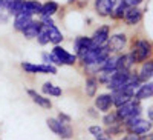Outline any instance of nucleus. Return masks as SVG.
I'll use <instances>...</instances> for the list:
<instances>
[{
	"instance_id": "9d476101",
	"label": "nucleus",
	"mask_w": 153,
	"mask_h": 140,
	"mask_svg": "<svg viewBox=\"0 0 153 140\" xmlns=\"http://www.w3.org/2000/svg\"><path fill=\"white\" fill-rule=\"evenodd\" d=\"M95 45L92 43L91 37H86V35H80L76 37V39L74 40V54L76 56V59H81L89 49H92Z\"/></svg>"
},
{
	"instance_id": "f8f14e48",
	"label": "nucleus",
	"mask_w": 153,
	"mask_h": 140,
	"mask_svg": "<svg viewBox=\"0 0 153 140\" xmlns=\"http://www.w3.org/2000/svg\"><path fill=\"white\" fill-rule=\"evenodd\" d=\"M135 60L132 59L130 53H123L117 56V71L121 72H130L135 68Z\"/></svg>"
},
{
	"instance_id": "6e6552de",
	"label": "nucleus",
	"mask_w": 153,
	"mask_h": 140,
	"mask_svg": "<svg viewBox=\"0 0 153 140\" xmlns=\"http://www.w3.org/2000/svg\"><path fill=\"white\" fill-rule=\"evenodd\" d=\"M94 108L98 111V112H109L113 109V100H112V94L110 93H101V94H97L94 97Z\"/></svg>"
},
{
	"instance_id": "c85d7f7f",
	"label": "nucleus",
	"mask_w": 153,
	"mask_h": 140,
	"mask_svg": "<svg viewBox=\"0 0 153 140\" xmlns=\"http://www.w3.org/2000/svg\"><path fill=\"white\" fill-rule=\"evenodd\" d=\"M104 132L109 137H117V135L126 134V128L123 126V123H117V125H110V126H107V128H104Z\"/></svg>"
},
{
	"instance_id": "473e14b6",
	"label": "nucleus",
	"mask_w": 153,
	"mask_h": 140,
	"mask_svg": "<svg viewBox=\"0 0 153 140\" xmlns=\"http://www.w3.org/2000/svg\"><path fill=\"white\" fill-rule=\"evenodd\" d=\"M123 2L126 3L127 8H138L139 5L144 2V0H123Z\"/></svg>"
},
{
	"instance_id": "f3484780",
	"label": "nucleus",
	"mask_w": 153,
	"mask_h": 140,
	"mask_svg": "<svg viewBox=\"0 0 153 140\" xmlns=\"http://www.w3.org/2000/svg\"><path fill=\"white\" fill-rule=\"evenodd\" d=\"M115 2L117 0H95V9L98 12V16L101 17H110Z\"/></svg>"
},
{
	"instance_id": "39448f33",
	"label": "nucleus",
	"mask_w": 153,
	"mask_h": 140,
	"mask_svg": "<svg viewBox=\"0 0 153 140\" xmlns=\"http://www.w3.org/2000/svg\"><path fill=\"white\" fill-rule=\"evenodd\" d=\"M46 125H48V128L52 131L55 135H58L61 140H71V138L74 137L72 126L61 123L57 117H49V119L46 120Z\"/></svg>"
},
{
	"instance_id": "423d86ee",
	"label": "nucleus",
	"mask_w": 153,
	"mask_h": 140,
	"mask_svg": "<svg viewBox=\"0 0 153 140\" xmlns=\"http://www.w3.org/2000/svg\"><path fill=\"white\" fill-rule=\"evenodd\" d=\"M127 42H129V39H127V34L124 32H117V34H110L109 40H107V49L109 53L113 54V56H118V54H123L124 49L127 46Z\"/></svg>"
},
{
	"instance_id": "20e7f679",
	"label": "nucleus",
	"mask_w": 153,
	"mask_h": 140,
	"mask_svg": "<svg viewBox=\"0 0 153 140\" xmlns=\"http://www.w3.org/2000/svg\"><path fill=\"white\" fill-rule=\"evenodd\" d=\"M123 126L126 128V132H132L135 135H144L147 132H152V122H149L147 119H143V117L127 120L123 123Z\"/></svg>"
},
{
	"instance_id": "1a4fd4ad",
	"label": "nucleus",
	"mask_w": 153,
	"mask_h": 140,
	"mask_svg": "<svg viewBox=\"0 0 153 140\" xmlns=\"http://www.w3.org/2000/svg\"><path fill=\"white\" fill-rule=\"evenodd\" d=\"M112 94V100H113V108L117 109L120 108L121 105L127 103L133 99V94H135V88L132 86H127L124 90H120V91H115V93H110Z\"/></svg>"
},
{
	"instance_id": "4468645a",
	"label": "nucleus",
	"mask_w": 153,
	"mask_h": 140,
	"mask_svg": "<svg viewBox=\"0 0 153 140\" xmlns=\"http://www.w3.org/2000/svg\"><path fill=\"white\" fill-rule=\"evenodd\" d=\"M136 72V77L141 83H146V82H152V77H153V60H147L144 63H141V66H139Z\"/></svg>"
},
{
	"instance_id": "a19ab883",
	"label": "nucleus",
	"mask_w": 153,
	"mask_h": 140,
	"mask_svg": "<svg viewBox=\"0 0 153 140\" xmlns=\"http://www.w3.org/2000/svg\"><path fill=\"white\" fill-rule=\"evenodd\" d=\"M75 2V0H68V3H74Z\"/></svg>"
},
{
	"instance_id": "c9c22d12",
	"label": "nucleus",
	"mask_w": 153,
	"mask_h": 140,
	"mask_svg": "<svg viewBox=\"0 0 153 140\" xmlns=\"http://www.w3.org/2000/svg\"><path fill=\"white\" fill-rule=\"evenodd\" d=\"M86 112H87V116H89V117H92V119H98V117H100V112H98L94 106L87 108V111H86Z\"/></svg>"
},
{
	"instance_id": "dca6fc26",
	"label": "nucleus",
	"mask_w": 153,
	"mask_h": 140,
	"mask_svg": "<svg viewBox=\"0 0 153 140\" xmlns=\"http://www.w3.org/2000/svg\"><path fill=\"white\" fill-rule=\"evenodd\" d=\"M26 94L31 97V100L34 102L37 106H40L43 109H51V108H52V102H51V99L43 96V94H40V93H37L35 90H28Z\"/></svg>"
},
{
	"instance_id": "ea45409f",
	"label": "nucleus",
	"mask_w": 153,
	"mask_h": 140,
	"mask_svg": "<svg viewBox=\"0 0 153 140\" xmlns=\"http://www.w3.org/2000/svg\"><path fill=\"white\" fill-rule=\"evenodd\" d=\"M8 19H9V16H8V14H0V23H6V22H8Z\"/></svg>"
},
{
	"instance_id": "cd10ccee",
	"label": "nucleus",
	"mask_w": 153,
	"mask_h": 140,
	"mask_svg": "<svg viewBox=\"0 0 153 140\" xmlns=\"http://www.w3.org/2000/svg\"><path fill=\"white\" fill-rule=\"evenodd\" d=\"M23 5H25V0H11L9 6H8V16H17L23 11Z\"/></svg>"
},
{
	"instance_id": "a878e982",
	"label": "nucleus",
	"mask_w": 153,
	"mask_h": 140,
	"mask_svg": "<svg viewBox=\"0 0 153 140\" xmlns=\"http://www.w3.org/2000/svg\"><path fill=\"white\" fill-rule=\"evenodd\" d=\"M126 9H127L126 3L123 2V0H118V2H115V6H113V11H112L110 17L115 19V20H123V16H124Z\"/></svg>"
},
{
	"instance_id": "0eeeda50",
	"label": "nucleus",
	"mask_w": 153,
	"mask_h": 140,
	"mask_svg": "<svg viewBox=\"0 0 153 140\" xmlns=\"http://www.w3.org/2000/svg\"><path fill=\"white\" fill-rule=\"evenodd\" d=\"M22 69L26 74H57V66L46 65V63H32V62H22Z\"/></svg>"
},
{
	"instance_id": "2f4dec72",
	"label": "nucleus",
	"mask_w": 153,
	"mask_h": 140,
	"mask_svg": "<svg viewBox=\"0 0 153 140\" xmlns=\"http://www.w3.org/2000/svg\"><path fill=\"white\" fill-rule=\"evenodd\" d=\"M57 119H58L61 123H65V125H71V123H72V117L68 116V114H65V112H58Z\"/></svg>"
},
{
	"instance_id": "7c9ffc66",
	"label": "nucleus",
	"mask_w": 153,
	"mask_h": 140,
	"mask_svg": "<svg viewBox=\"0 0 153 140\" xmlns=\"http://www.w3.org/2000/svg\"><path fill=\"white\" fill-rule=\"evenodd\" d=\"M87 131H89V134H91V135H94V138L98 137V135H101V134H104V128L101 125H91L87 128Z\"/></svg>"
},
{
	"instance_id": "4be33fe9",
	"label": "nucleus",
	"mask_w": 153,
	"mask_h": 140,
	"mask_svg": "<svg viewBox=\"0 0 153 140\" xmlns=\"http://www.w3.org/2000/svg\"><path fill=\"white\" fill-rule=\"evenodd\" d=\"M45 28V26H43ZM46 32H48V39H49V43H52L54 46L60 45L63 40H65V35H63V32L57 28V25H54V26H49L46 28Z\"/></svg>"
},
{
	"instance_id": "9b49d317",
	"label": "nucleus",
	"mask_w": 153,
	"mask_h": 140,
	"mask_svg": "<svg viewBox=\"0 0 153 140\" xmlns=\"http://www.w3.org/2000/svg\"><path fill=\"white\" fill-rule=\"evenodd\" d=\"M109 37H110V26L103 25V26H100L98 29L94 31V34L91 35V40L95 46H106Z\"/></svg>"
},
{
	"instance_id": "2eb2a0df",
	"label": "nucleus",
	"mask_w": 153,
	"mask_h": 140,
	"mask_svg": "<svg viewBox=\"0 0 153 140\" xmlns=\"http://www.w3.org/2000/svg\"><path fill=\"white\" fill-rule=\"evenodd\" d=\"M152 96H153V83L146 82V83H141L138 86V90L133 94V99L138 102H144V100L152 99Z\"/></svg>"
},
{
	"instance_id": "72a5a7b5",
	"label": "nucleus",
	"mask_w": 153,
	"mask_h": 140,
	"mask_svg": "<svg viewBox=\"0 0 153 140\" xmlns=\"http://www.w3.org/2000/svg\"><path fill=\"white\" fill-rule=\"evenodd\" d=\"M11 0H0V14H8V6Z\"/></svg>"
},
{
	"instance_id": "7ed1b4c3",
	"label": "nucleus",
	"mask_w": 153,
	"mask_h": 140,
	"mask_svg": "<svg viewBox=\"0 0 153 140\" xmlns=\"http://www.w3.org/2000/svg\"><path fill=\"white\" fill-rule=\"evenodd\" d=\"M115 112H117V116L120 117V120L124 123L127 120H132V119H136V117H143V105H141V102L132 99L130 102H127V103H124L120 108H117Z\"/></svg>"
},
{
	"instance_id": "c756f323",
	"label": "nucleus",
	"mask_w": 153,
	"mask_h": 140,
	"mask_svg": "<svg viewBox=\"0 0 153 140\" xmlns=\"http://www.w3.org/2000/svg\"><path fill=\"white\" fill-rule=\"evenodd\" d=\"M38 45H42V46H46L49 45V39H48V32H46V28H42V31L38 32V35L35 37Z\"/></svg>"
},
{
	"instance_id": "b1692460",
	"label": "nucleus",
	"mask_w": 153,
	"mask_h": 140,
	"mask_svg": "<svg viewBox=\"0 0 153 140\" xmlns=\"http://www.w3.org/2000/svg\"><path fill=\"white\" fill-rule=\"evenodd\" d=\"M60 5L54 0H48L46 3H42V9H40V16L43 17H52L55 12H58Z\"/></svg>"
},
{
	"instance_id": "f704fd0d",
	"label": "nucleus",
	"mask_w": 153,
	"mask_h": 140,
	"mask_svg": "<svg viewBox=\"0 0 153 140\" xmlns=\"http://www.w3.org/2000/svg\"><path fill=\"white\" fill-rule=\"evenodd\" d=\"M42 63L52 65V60H51V53H48V51H43V53H42Z\"/></svg>"
},
{
	"instance_id": "6ab92c4d",
	"label": "nucleus",
	"mask_w": 153,
	"mask_h": 140,
	"mask_svg": "<svg viewBox=\"0 0 153 140\" xmlns=\"http://www.w3.org/2000/svg\"><path fill=\"white\" fill-rule=\"evenodd\" d=\"M34 20V17L28 16V14H23V12H20V14H17L14 17V22H12V26H14V29L17 32H23V29L28 26V25Z\"/></svg>"
},
{
	"instance_id": "a211bd4d",
	"label": "nucleus",
	"mask_w": 153,
	"mask_h": 140,
	"mask_svg": "<svg viewBox=\"0 0 153 140\" xmlns=\"http://www.w3.org/2000/svg\"><path fill=\"white\" fill-rule=\"evenodd\" d=\"M98 88H100V83H98L95 75L86 77V82H84V94H86V97L94 99L98 94Z\"/></svg>"
},
{
	"instance_id": "e433bc0d",
	"label": "nucleus",
	"mask_w": 153,
	"mask_h": 140,
	"mask_svg": "<svg viewBox=\"0 0 153 140\" xmlns=\"http://www.w3.org/2000/svg\"><path fill=\"white\" fill-rule=\"evenodd\" d=\"M124 137L121 138V140H139V135H135V134H132V132H126V134H123Z\"/></svg>"
},
{
	"instance_id": "ddd939ff",
	"label": "nucleus",
	"mask_w": 153,
	"mask_h": 140,
	"mask_svg": "<svg viewBox=\"0 0 153 140\" xmlns=\"http://www.w3.org/2000/svg\"><path fill=\"white\" fill-rule=\"evenodd\" d=\"M123 20L127 26H136L143 20V11L139 8H127L123 16Z\"/></svg>"
},
{
	"instance_id": "bb28decb",
	"label": "nucleus",
	"mask_w": 153,
	"mask_h": 140,
	"mask_svg": "<svg viewBox=\"0 0 153 140\" xmlns=\"http://www.w3.org/2000/svg\"><path fill=\"white\" fill-rule=\"evenodd\" d=\"M100 69L101 71H110V72H115L117 71V56L110 54L103 63L100 65ZM98 69V71H100Z\"/></svg>"
},
{
	"instance_id": "4c0bfd02",
	"label": "nucleus",
	"mask_w": 153,
	"mask_h": 140,
	"mask_svg": "<svg viewBox=\"0 0 153 140\" xmlns=\"http://www.w3.org/2000/svg\"><path fill=\"white\" fill-rule=\"evenodd\" d=\"M95 140H113V138H112V137H109V135L104 132V134H101V135L95 137Z\"/></svg>"
},
{
	"instance_id": "412c9836",
	"label": "nucleus",
	"mask_w": 153,
	"mask_h": 140,
	"mask_svg": "<svg viewBox=\"0 0 153 140\" xmlns=\"http://www.w3.org/2000/svg\"><path fill=\"white\" fill-rule=\"evenodd\" d=\"M42 94L46 97H61L63 96V90L60 86L54 85L52 82H45L42 85Z\"/></svg>"
},
{
	"instance_id": "393cba45",
	"label": "nucleus",
	"mask_w": 153,
	"mask_h": 140,
	"mask_svg": "<svg viewBox=\"0 0 153 140\" xmlns=\"http://www.w3.org/2000/svg\"><path fill=\"white\" fill-rule=\"evenodd\" d=\"M101 123H103V128H107V126H110V125H117V123H123V122L120 120V117L117 116L115 111H109V112L103 114Z\"/></svg>"
},
{
	"instance_id": "5701e85b",
	"label": "nucleus",
	"mask_w": 153,
	"mask_h": 140,
	"mask_svg": "<svg viewBox=\"0 0 153 140\" xmlns=\"http://www.w3.org/2000/svg\"><path fill=\"white\" fill-rule=\"evenodd\" d=\"M42 28H43V26H42V23L38 22V20H35V19H34V20L28 25V26L23 29V32H22V34H23L25 37H26V39H35V37L38 35V32L42 31Z\"/></svg>"
},
{
	"instance_id": "f03ea898",
	"label": "nucleus",
	"mask_w": 153,
	"mask_h": 140,
	"mask_svg": "<svg viewBox=\"0 0 153 140\" xmlns=\"http://www.w3.org/2000/svg\"><path fill=\"white\" fill-rule=\"evenodd\" d=\"M51 60L54 66H74L78 63L76 56L66 51L61 45H57L51 49Z\"/></svg>"
},
{
	"instance_id": "f257e3e1",
	"label": "nucleus",
	"mask_w": 153,
	"mask_h": 140,
	"mask_svg": "<svg viewBox=\"0 0 153 140\" xmlns=\"http://www.w3.org/2000/svg\"><path fill=\"white\" fill-rule=\"evenodd\" d=\"M152 42L149 39H138L133 42L132 49L129 53L135 60V65H141V63L152 59Z\"/></svg>"
},
{
	"instance_id": "aec40b11",
	"label": "nucleus",
	"mask_w": 153,
	"mask_h": 140,
	"mask_svg": "<svg viewBox=\"0 0 153 140\" xmlns=\"http://www.w3.org/2000/svg\"><path fill=\"white\" fill-rule=\"evenodd\" d=\"M40 9H42V3L38 2V0H25L22 12L34 17V16H40Z\"/></svg>"
},
{
	"instance_id": "58836bf2",
	"label": "nucleus",
	"mask_w": 153,
	"mask_h": 140,
	"mask_svg": "<svg viewBox=\"0 0 153 140\" xmlns=\"http://www.w3.org/2000/svg\"><path fill=\"white\" fill-rule=\"evenodd\" d=\"M147 116H149V122H153V108L152 106H149V109H147Z\"/></svg>"
}]
</instances>
